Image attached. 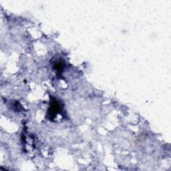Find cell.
Here are the masks:
<instances>
[{
    "mask_svg": "<svg viewBox=\"0 0 171 171\" xmlns=\"http://www.w3.org/2000/svg\"><path fill=\"white\" fill-rule=\"evenodd\" d=\"M60 104L57 101H54V102H52V106L50 108V113L52 114V117H54L56 116V113L60 110Z\"/></svg>",
    "mask_w": 171,
    "mask_h": 171,
    "instance_id": "cell-1",
    "label": "cell"
}]
</instances>
